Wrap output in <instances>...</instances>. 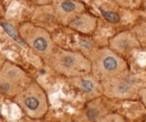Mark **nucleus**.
Instances as JSON below:
<instances>
[{
	"label": "nucleus",
	"mask_w": 146,
	"mask_h": 122,
	"mask_svg": "<svg viewBox=\"0 0 146 122\" xmlns=\"http://www.w3.org/2000/svg\"><path fill=\"white\" fill-rule=\"evenodd\" d=\"M57 73L67 78L80 77L92 73V61L84 53L64 50L57 47L51 57L46 61Z\"/></svg>",
	"instance_id": "nucleus-1"
},
{
	"label": "nucleus",
	"mask_w": 146,
	"mask_h": 122,
	"mask_svg": "<svg viewBox=\"0 0 146 122\" xmlns=\"http://www.w3.org/2000/svg\"><path fill=\"white\" fill-rule=\"evenodd\" d=\"M89 59L92 61V74L100 81L129 72L126 60L108 47L97 49Z\"/></svg>",
	"instance_id": "nucleus-2"
},
{
	"label": "nucleus",
	"mask_w": 146,
	"mask_h": 122,
	"mask_svg": "<svg viewBox=\"0 0 146 122\" xmlns=\"http://www.w3.org/2000/svg\"><path fill=\"white\" fill-rule=\"evenodd\" d=\"M19 36L37 56L45 61L48 60L57 49L49 31L41 26L33 22H24L20 24Z\"/></svg>",
	"instance_id": "nucleus-3"
},
{
	"label": "nucleus",
	"mask_w": 146,
	"mask_h": 122,
	"mask_svg": "<svg viewBox=\"0 0 146 122\" xmlns=\"http://www.w3.org/2000/svg\"><path fill=\"white\" fill-rule=\"evenodd\" d=\"M13 101L33 119L42 118L49 109L47 94L37 82H30L13 98Z\"/></svg>",
	"instance_id": "nucleus-4"
},
{
	"label": "nucleus",
	"mask_w": 146,
	"mask_h": 122,
	"mask_svg": "<svg viewBox=\"0 0 146 122\" xmlns=\"http://www.w3.org/2000/svg\"><path fill=\"white\" fill-rule=\"evenodd\" d=\"M104 96L116 100H134L142 89L129 72L102 81Z\"/></svg>",
	"instance_id": "nucleus-5"
},
{
	"label": "nucleus",
	"mask_w": 146,
	"mask_h": 122,
	"mask_svg": "<svg viewBox=\"0 0 146 122\" xmlns=\"http://www.w3.org/2000/svg\"><path fill=\"white\" fill-rule=\"evenodd\" d=\"M31 81L24 70L10 61H6L0 70V91L6 97L15 98Z\"/></svg>",
	"instance_id": "nucleus-6"
},
{
	"label": "nucleus",
	"mask_w": 146,
	"mask_h": 122,
	"mask_svg": "<svg viewBox=\"0 0 146 122\" xmlns=\"http://www.w3.org/2000/svg\"><path fill=\"white\" fill-rule=\"evenodd\" d=\"M51 7L56 20L62 26H68L75 17L85 10V5L77 0H51Z\"/></svg>",
	"instance_id": "nucleus-7"
},
{
	"label": "nucleus",
	"mask_w": 146,
	"mask_h": 122,
	"mask_svg": "<svg viewBox=\"0 0 146 122\" xmlns=\"http://www.w3.org/2000/svg\"><path fill=\"white\" fill-rule=\"evenodd\" d=\"M70 85L89 99H97L104 94V88L100 80L93 74H85L80 77L69 78Z\"/></svg>",
	"instance_id": "nucleus-8"
},
{
	"label": "nucleus",
	"mask_w": 146,
	"mask_h": 122,
	"mask_svg": "<svg viewBox=\"0 0 146 122\" xmlns=\"http://www.w3.org/2000/svg\"><path fill=\"white\" fill-rule=\"evenodd\" d=\"M110 48L121 56H129L134 50L139 48V42L132 33L124 31L110 39Z\"/></svg>",
	"instance_id": "nucleus-9"
},
{
	"label": "nucleus",
	"mask_w": 146,
	"mask_h": 122,
	"mask_svg": "<svg viewBox=\"0 0 146 122\" xmlns=\"http://www.w3.org/2000/svg\"><path fill=\"white\" fill-rule=\"evenodd\" d=\"M68 27L82 35H90L95 31L97 27V19L89 13L83 12L75 17L69 22Z\"/></svg>",
	"instance_id": "nucleus-10"
},
{
	"label": "nucleus",
	"mask_w": 146,
	"mask_h": 122,
	"mask_svg": "<svg viewBox=\"0 0 146 122\" xmlns=\"http://www.w3.org/2000/svg\"><path fill=\"white\" fill-rule=\"evenodd\" d=\"M113 1L126 9H137L142 5V0H113Z\"/></svg>",
	"instance_id": "nucleus-11"
},
{
	"label": "nucleus",
	"mask_w": 146,
	"mask_h": 122,
	"mask_svg": "<svg viewBox=\"0 0 146 122\" xmlns=\"http://www.w3.org/2000/svg\"><path fill=\"white\" fill-rule=\"evenodd\" d=\"M98 122H126V120L123 118L121 114L117 113H107L104 115Z\"/></svg>",
	"instance_id": "nucleus-12"
},
{
	"label": "nucleus",
	"mask_w": 146,
	"mask_h": 122,
	"mask_svg": "<svg viewBox=\"0 0 146 122\" xmlns=\"http://www.w3.org/2000/svg\"><path fill=\"white\" fill-rule=\"evenodd\" d=\"M138 97L141 98L143 104L146 107V88H142V89L139 90V96H138Z\"/></svg>",
	"instance_id": "nucleus-13"
}]
</instances>
